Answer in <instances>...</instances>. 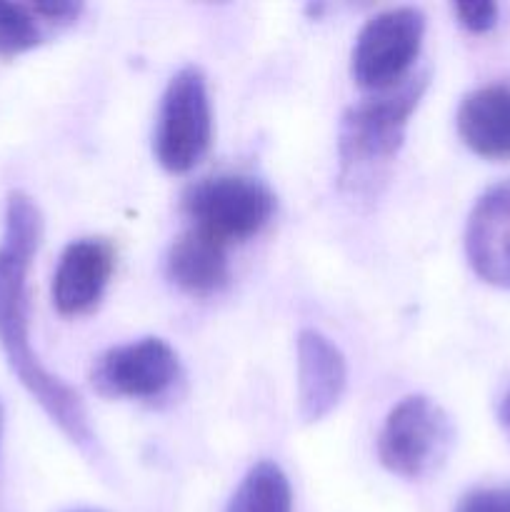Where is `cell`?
I'll use <instances>...</instances> for the list:
<instances>
[{"instance_id": "9c48e42d", "label": "cell", "mask_w": 510, "mask_h": 512, "mask_svg": "<svg viewBox=\"0 0 510 512\" xmlns=\"http://www.w3.org/2000/svg\"><path fill=\"white\" fill-rule=\"evenodd\" d=\"M115 268V250L103 238L70 243L53 275V305L60 315L90 313L103 298Z\"/></svg>"}, {"instance_id": "3957f363", "label": "cell", "mask_w": 510, "mask_h": 512, "mask_svg": "<svg viewBox=\"0 0 510 512\" xmlns=\"http://www.w3.org/2000/svg\"><path fill=\"white\" fill-rule=\"evenodd\" d=\"M183 210L193 228L225 248L245 243L270 223L275 195L258 178L240 173L210 175L183 193Z\"/></svg>"}, {"instance_id": "e0dca14e", "label": "cell", "mask_w": 510, "mask_h": 512, "mask_svg": "<svg viewBox=\"0 0 510 512\" xmlns=\"http://www.w3.org/2000/svg\"><path fill=\"white\" fill-rule=\"evenodd\" d=\"M500 420H503L505 428L510 430V393L505 395L503 403H500Z\"/></svg>"}, {"instance_id": "2e32d148", "label": "cell", "mask_w": 510, "mask_h": 512, "mask_svg": "<svg viewBox=\"0 0 510 512\" xmlns=\"http://www.w3.org/2000/svg\"><path fill=\"white\" fill-rule=\"evenodd\" d=\"M453 10L455 15H458L460 25L475 35L493 30L500 13L495 3H455Z\"/></svg>"}, {"instance_id": "4fadbf2b", "label": "cell", "mask_w": 510, "mask_h": 512, "mask_svg": "<svg viewBox=\"0 0 510 512\" xmlns=\"http://www.w3.org/2000/svg\"><path fill=\"white\" fill-rule=\"evenodd\" d=\"M225 512H293V490L283 470L270 460L253 465Z\"/></svg>"}, {"instance_id": "5b68a950", "label": "cell", "mask_w": 510, "mask_h": 512, "mask_svg": "<svg viewBox=\"0 0 510 512\" xmlns=\"http://www.w3.org/2000/svg\"><path fill=\"white\" fill-rule=\"evenodd\" d=\"M425 18L415 8H390L373 15L355 38L350 73L363 90L383 93L405 83L420 53Z\"/></svg>"}, {"instance_id": "8992f818", "label": "cell", "mask_w": 510, "mask_h": 512, "mask_svg": "<svg viewBox=\"0 0 510 512\" xmlns=\"http://www.w3.org/2000/svg\"><path fill=\"white\" fill-rule=\"evenodd\" d=\"M453 425L445 410L425 395L400 400L385 418L378 435V458L400 478H420L445 458Z\"/></svg>"}, {"instance_id": "ba28073f", "label": "cell", "mask_w": 510, "mask_h": 512, "mask_svg": "<svg viewBox=\"0 0 510 512\" xmlns=\"http://www.w3.org/2000/svg\"><path fill=\"white\" fill-rule=\"evenodd\" d=\"M465 255L480 280L510 290V180L478 198L465 225Z\"/></svg>"}, {"instance_id": "52a82bcc", "label": "cell", "mask_w": 510, "mask_h": 512, "mask_svg": "<svg viewBox=\"0 0 510 512\" xmlns=\"http://www.w3.org/2000/svg\"><path fill=\"white\" fill-rule=\"evenodd\" d=\"M178 373L175 350L160 338H143L100 355L90 380L105 398L153 400L178 380Z\"/></svg>"}, {"instance_id": "ac0fdd59", "label": "cell", "mask_w": 510, "mask_h": 512, "mask_svg": "<svg viewBox=\"0 0 510 512\" xmlns=\"http://www.w3.org/2000/svg\"><path fill=\"white\" fill-rule=\"evenodd\" d=\"M0 435H3V405H0Z\"/></svg>"}, {"instance_id": "6da1fadb", "label": "cell", "mask_w": 510, "mask_h": 512, "mask_svg": "<svg viewBox=\"0 0 510 512\" xmlns=\"http://www.w3.org/2000/svg\"><path fill=\"white\" fill-rule=\"evenodd\" d=\"M35 250L15 248L0 243V350L8 360L10 370L35 403L45 410L50 420L63 430L65 438L85 453H93L95 435L90 430L88 413L70 385L55 378L30 343L28 323V270Z\"/></svg>"}, {"instance_id": "8fae6325", "label": "cell", "mask_w": 510, "mask_h": 512, "mask_svg": "<svg viewBox=\"0 0 510 512\" xmlns=\"http://www.w3.org/2000/svg\"><path fill=\"white\" fill-rule=\"evenodd\" d=\"M458 133L480 158L510 160V85H485L465 95Z\"/></svg>"}, {"instance_id": "9a60e30c", "label": "cell", "mask_w": 510, "mask_h": 512, "mask_svg": "<svg viewBox=\"0 0 510 512\" xmlns=\"http://www.w3.org/2000/svg\"><path fill=\"white\" fill-rule=\"evenodd\" d=\"M455 512H510V485L473 490L460 500Z\"/></svg>"}, {"instance_id": "7c38bea8", "label": "cell", "mask_w": 510, "mask_h": 512, "mask_svg": "<svg viewBox=\"0 0 510 512\" xmlns=\"http://www.w3.org/2000/svg\"><path fill=\"white\" fill-rule=\"evenodd\" d=\"M225 245L190 228L180 235L168 253V275L190 295H213L228 285L230 268Z\"/></svg>"}, {"instance_id": "7a4b0ae2", "label": "cell", "mask_w": 510, "mask_h": 512, "mask_svg": "<svg viewBox=\"0 0 510 512\" xmlns=\"http://www.w3.org/2000/svg\"><path fill=\"white\" fill-rule=\"evenodd\" d=\"M425 88H428V73H420L345 110L338 133L343 178L370 165L388 163L398 153L410 115L420 105Z\"/></svg>"}, {"instance_id": "30bf717a", "label": "cell", "mask_w": 510, "mask_h": 512, "mask_svg": "<svg viewBox=\"0 0 510 512\" xmlns=\"http://www.w3.org/2000/svg\"><path fill=\"white\" fill-rule=\"evenodd\" d=\"M298 415L303 423H320L338 408L348 385L345 358L318 330H300L298 340Z\"/></svg>"}, {"instance_id": "277c9868", "label": "cell", "mask_w": 510, "mask_h": 512, "mask_svg": "<svg viewBox=\"0 0 510 512\" xmlns=\"http://www.w3.org/2000/svg\"><path fill=\"white\" fill-rule=\"evenodd\" d=\"M213 140V110L208 85L198 68H183L170 78L158 108L153 133L155 160L168 173L193 170Z\"/></svg>"}, {"instance_id": "5bb4252c", "label": "cell", "mask_w": 510, "mask_h": 512, "mask_svg": "<svg viewBox=\"0 0 510 512\" xmlns=\"http://www.w3.org/2000/svg\"><path fill=\"white\" fill-rule=\"evenodd\" d=\"M45 40V23L33 5L0 0V58L28 53Z\"/></svg>"}, {"instance_id": "d6986e66", "label": "cell", "mask_w": 510, "mask_h": 512, "mask_svg": "<svg viewBox=\"0 0 510 512\" xmlns=\"http://www.w3.org/2000/svg\"><path fill=\"white\" fill-rule=\"evenodd\" d=\"M73 512H95V510H73Z\"/></svg>"}]
</instances>
